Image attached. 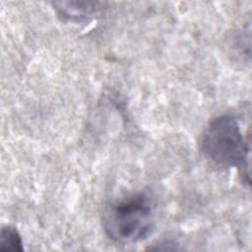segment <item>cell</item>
I'll return each instance as SVG.
<instances>
[{
	"label": "cell",
	"instance_id": "obj_1",
	"mask_svg": "<svg viewBox=\"0 0 252 252\" xmlns=\"http://www.w3.org/2000/svg\"><path fill=\"white\" fill-rule=\"evenodd\" d=\"M101 222L106 235L116 242L141 241L154 228V200L145 191L114 200L104 207Z\"/></svg>",
	"mask_w": 252,
	"mask_h": 252
},
{
	"label": "cell",
	"instance_id": "obj_2",
	"mask_svg": "<svg viewBox=\"0 0 252 252\" xmlns=\"http://www.w3.org/2000/svg\"><path fill=\"white\" fill-rule=\"evenodd\" d=\"M201 147L216 164L238 166L242 180L250 185V142L245 140L236 117L223 114L212 119L203 133Z\"/></svg>",
	"mask_w": 252,
	"mask_h": 252
},
{
	"label": "cell",
	"instance_id": "obj_3",
	"mask_svg": "<svg viewBox=\"0 0 252 252\" xmlns=\"http://www.w3.org/2000/svg\"><path fill=\"white\" fill-rule=\"evenodd\" d=\"M55 10L58 15L64 19L72 21H82L93 18L101 11L102 3L86 2V1H69V2H54Z\"/></svg>",
	"mask_w": 252,
	"mask_h": 252
},
{
	"label": "cell",
	"instance_id": "obj_4",
	"mask_svg": "<svg viewBox=\"0 0 252 252\" xmlns=\"http://www.w3.org/2000/svg\"><path fill=\"white\" fill-rule=\"evenodd\" d=\"M23 240L18 229L10 224L4 225L0 232V251H23Z\"/></svg>",
	"mask_w": 252,
	"mask_h": 252
}]
</instances>
